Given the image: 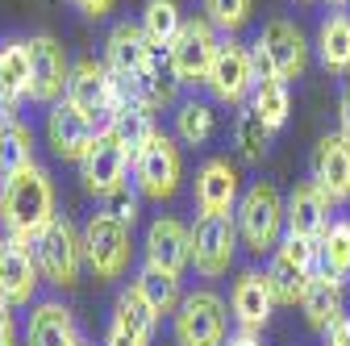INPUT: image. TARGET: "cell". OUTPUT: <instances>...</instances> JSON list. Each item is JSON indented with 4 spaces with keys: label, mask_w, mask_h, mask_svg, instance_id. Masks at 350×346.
I'll list each match as a JSON object with an SVG mask.
<instances>
[{
    "label": "cell",
    "mask_w": 350,
    "mask_h": 346,
    "mask_svg": "<svg viewBox=\"0 0 350 346\" xmlns=\"http://www.w3.org/2000/svg\"><path fill=\"white\" fill-rule=\"evenodd\" d=\"M71 5H75L79 13H88V17H109L117 0H71Z\"/></svg>",
    "instance_id": "37"
},
{
    "label": "cell",
    "mask_w": 350,
    "mask_h": 346,
    "mask_svg": "<svg viewBox=\"0 0 350 346\" xmlns=\"http://www.w3.org/2000/svg\"><path fill=\"white\" fill-rule=\"evenodd\" d=\"M29 96V42H0V121L17 117V105Z\"/></svg>",
    "instance_id": "23"
},
{
    "label": "cell",
    "mask_w": 350,
    "mask_h": 346,
    "mask_svg": "<svg viewBox=\"0 0 350 346\" xmlns=\"http://www.w3.org/2000/svg\"><path fill=\"white\" fill-rule=\"evenodd\" d=\"M129 288H134V292L146 300V305H150L159 317H175V309L184 305L180 276H175V271H163V267H154V263H142Z\"/></svg>",
    "instance_id": "26"
},
{
    "label": "cell",
    "mask_w": 350,
    "mask_h": 346,
    "mask_svg": "<svg viewBox=\"0 0 350 346\" xmlns=\"http://www.w3.org/2000/svg\"><path fill=\"white\" fill-rule=\"evenodd\" d=\"M83 254H88V267L96 271V280H121L129 271V254H134L129 226L105 209L92 213L83 226Z\"/></svg>",
    "instance_id": "5"
},
{
    "label": "cell",
    "mask_w": 350,
    "mask_h": 346,
    "mask_svg": "<svg viewBox=\"0 0 350 346\" xmlns=\"http://www.w3.org/2000/svg\"><path fill=\"white\" fill-rule=\"evenodd\" d=\"M100 134V125L92 117H83L71 101H55L46 113V142L63 163H83V155L92 150Z\"/></svg>",
    "instance_id": "14"
},
{
    "label": "cell",
    "mask_w": 350,
    "mask_h": 346,
    "mask_svg": "<svg viewBox=\"0 0 350 346\" xmlns=\"http://www.w3.org/2000/svg\"><path fill=\"white\" fill-rule=\"evenodd\" d=\"M67 79H71V59L63 51V42L51 34L29 38V101H38V105L63 101Z\"/></svg>",
    "instance_id": "10"
},
{
    "label": "cell",
    "mask_w": 350,
    "mask_h": 346,
    "mask_svg": "<svg viewBox=\"0 0 350 346\" xmlns=\"http://www.w3.org/2000/svg\"><path fill=\"white\" fill-rule=\"evenodd\" d=\"M329 5H334V9H346V5H350V0H329Z\"/></svg>",
    "instance_id": "41"
},
{
    "label": "cell",
    "mask_w": 350,
    "mask_h": 346,
    "mask_svg": "<svg viewBox=\"0 0 350 346\" xmlns=\"http://www.w3.org/2000/svg\"><path fill=\"white\" fill-rule=\"evenodd\" d=\"M346 321H350V313H346Z\"/></svg>",
    "instance_id": "44"
},
{
    "label": "cell",
    "mask_w": 350,
    "mask_h": 346,
    "mask_svg": "<svg viewBox=\"0 0 350 346\" xmlns=\"http://www.w3.org/2000/svg\"><path fill=\"white\" fill-rule=\"evenodd\" d=\"M146 263L180 276L192 263V230L175 217H159L146 230Z\"/></svg>",
    "instance_id": "22"
},
{
    "label": "cell",
    "mask_w": 350,
    "mask_h": 346,
    "mask_svg": "<svg viewBox=\"0 0 350 346\" xmlns=\"http://www.w3.org/2000/svg\"><path fill=\"white\" fill-rule=\"evenodd\" d=\"M134 184H138V192L142 196H150V200H171L175 196V188H180V180H184V155H180V142H175L171 134H154L138 155H134Z\"/></svg>",
    "instance_id": "6"
},
{
    "label": "cell",
    "mask_w": 350,
    "mask_h": 346,
    "mask_svg": "<svg viewBox=\"0 0 350 346\" xmlns=\"http://www.w3.org/2000/svg\"><path fill=\"white\" fill-rule=\"evenodd\" d=\"M33 163V134L29 125H21L17 117H5L0 121V180L17 176L21 167Z\"/></svg>",
    "instance_id": "28"
},
{
    "label": "cell",
    "mask_w": 350,
    "mask_h": 346,
    "mask_svg": "<svg viewBox=\"0 0 350 346\" xmlns=\"http://www.w3.org/2000/svg\"><path fill=\"white\" fill-rule=\"evenodd\" d=\"M250 109L267 121L271 129H280L292 113V92H288V79H258L254 92H250Z\"/></svg>",
    "instance_id": "29"
},
{
    "label": "cell",
    "mask_w": 350,
    "mask_h": 346,
    "mask_svg": "<svg viewBox=\"0 0 350 346\" xmlns=\"http://www.w3.org/2000/svg\"><path fill=\"white\" fill-rule=\"evenodd\" d=\"M221 51V38H217V25L208 17H188L175 34V42L167 46L171 55V71L180 83H204L213 71V59Z\"/></svg>",
    "instance_id": "8"
},
{
    "label": "cell",
    "mask_w": 350,
    "mask_h": 346,
    "mask_svg": "<svg viewBox=\"0 0 350 346\" xmlns=\"http://www.w3.org/2000/svg\"><path fill=\"white\" fill-rule=\"evenodd\" d=\"M317 59L334 75H350V13L334 9L317 29Z\"/></svg>",
    "instance_id": "27"
},
{
    "label": "cell",
    "mask_w": 350,
    "mask_h": 346,
    "mask_svg": "<svg viewBox=\"0 0 350 346\" xmlns=\"http://www.w3.org/2000/svg\"><path fill=\"white\" fill-rule=\"evenodd\" d=\"M154 330H159V313L134 288H125L117 296V305H113V321H109L105 346H150Z\"/></svg>",
    "instance_id": "21"
},
{
    "label": "cell",
    "mask_w": 350,
    "mask_h": 346,
    "mask_svg": "<svg viewBox=\"0 0 350 346\" xmlns=\"http://www.w3.org/2000/svg\"><path fill=\"white\" fill-rule=\"evenodd\" d=\"M38 284H42V267H38L33 242L5 234L0 238V296H5L13 309H21L33 300Z\"/></svg>",
    "instance_id": "13"
},
{
    "label": "cell",
    "mask_w": 350,
    "mask_h": 346,
    "mask_svg": "<svg viewBox=\"0 0 350 346\" xmlns=\"http://www.w3.org/2000/svg\"><path fill=\"white\" fill-rule=\"evenodd\" d=\"M213 138V105L204 101H184L175 109V142L184 146H204Z\"/></svg>",
    "instance_id": "31"
},
{
    "label": "cell",
    "mask_w": 350,
    "mask_h": 346,
    "mask_svg": "<svg viewBox=\"0 0 350 346\" xmlns=\"http://www.w3.org/2000/svg\"><path fill=\"white\" fill-rule=\"evenodd\" d=\"M150 51H154V42L146 38L142 25H134V21H117V25L109 29V42H105V67H109L117 79L134 83V79L146 71Z\"/></svg>",
    "instance_id": "19"
},
{
    "label": "cell",
    "mask_w": 350,
    "mask_h": 346,
    "mask_svg": "<svg viewBox=\"0 0 350 346\" xmlns=\"http://www.w3.org/2000/svg\"><path fill=\"white\" fill-rule=\"evenodd\" d=\"M321 346H350V321H338L321 334Z\"/></svg>",
    "instance_id": "38"
},
{
    "label": "cell",
    "mask_w": 350,
    "mask_h": 346,
    "mask_svg": "<svg viewBox=\"0 0 350 346\" xmlns=\"http://www.w3.org/2000/svg\"><path fill=\"white\" fill-rule=\"evenodd\" d=\"M175 346H226L230 338V305L213 288H196L175 309Z\"/></svg>",
    "instance_id": "3"
},
{
    "label": "cell",
    "mask_w": 350,
    "mask_h": 346,
    "mask_svg": "<svg viewBox=\"0 0 350 346\" xmlns=\"http://www.w3.org/2000/svg\"><path fill=\"white\" fill-rule=\"evenodd\" d=\"M226 346H262V338H258V334L238 330V334H230V338H226Z\"/></svg>",
    "instance_id": "40"
},
{
    "label": "cell",
    "mask_w": 350,
    "mask_h": 346,
    "mask_svg": "<svg viewBox=\"0 0 350 346\" xmlns=\"http://www.w3.org/2000/svg\"><path fill=\"white\" fill-rule=\"evenodd\" d=\"M75 338L79 334H75L71 309L59 305V300H38L25 325V346H71Z\"/></svg>",
    "instance_id": "25"
},
{
    "label": "cell",
    "mask_w": 350,
    "mask_h": 346,
    "mask_svg": "<svg viewBox=\"0 0 350 346\" xmlns=\"http://www.w3.org/2000/svg\"><path fill=\"white\" fill-rule=\"evenodd\" d=\"M234 226L250 254H271L288 234V200L280 196L275 184L254 180L234 209Z\"/></svg>",
    "instance_id": "2"
},
{
    "label": "cell",
    "mask_w": 350,
    "mask_h": 346,
    "mask_svg": "<svg viewBox=\"0 0 350 346\" xmlns=\"http://www.w3.org/2000/svg\"><path fill=\"white\" fill-rule=\"evenodd\" d=\"M309 180L334 200V204H346L350 200V138L342 134H325L313 150V163H309Z\"/></svg>",
    "instance_id": "17"
},
{
    "label": "cell",
    "mask_w": 350,
    "mask_h": 346,
    "mask_svg": "<svg viewBox=\"0 0 350 346\" xmlns=\"http://www.w3.org/2000/svg\"><path fill=\"white\" fill-rule=\"evenodd\" d=\"M317 242H304L284 234V242L271 250V263H267V284L275 292V305H300L304 288L317 276Z\"/></svg>",
    "instance_id": "7"
},
{
    "label": "cell",
    "mask_w": 350,
    "mask_h": 346,
    "mask_svg": "<svg viewBox=\"0 0 350 346\" xmlns=\"http://www.w3.org/2000/svg\"><path fill=\"white\" fill-rule=\"evenodd\" d=\"M317 263L321 271L338 276V280H350V226L346 222H334L321 242H317Z\"/></svg>",
    "instance_id": "32"
},
{
    "label": "cell",
    "mask_w": 350,
    "mask_h": 346,
    "mask_svg": "<svg viewBox=\"0 0 350 346\" xmlns=\"http://www.w3.org/2000/svg\"><path fill=\"white\" fill-rule=\"evenodd\" d=\"M329 213H334V200L313 180H300L288 196V234L304 242H321V234L334 226Z\"/></svg>",
    "instance_id": "20"
},
{
    "label": "cell",
    "mask_w": 350,
    "mask_h": 346,
    "mask_svg": "<svg viewBox=\"0 0 350 346\" xmlns=\"http://www.w3.org/2000/svg\"><path fill=\"white\" fill-rule=\"evenodd\" d=\"M105 213H113V217L125 222V226H134V222H138V196L129 192V184H121L117 192L105 196Z\"/></svg>",
    "instance_id": "35"
},
{
    "label": "cell",
    "mask_w": 350,
    "mask_h": 346,
    "mask_svg": "<svg viewBox=\"0 0 350 346\" xmlns=\"http://www.w3.org/2000/svg\"><path fill=\"white\" fill-rule=\"evenodd\" d=\"M129 167H134L129 146L113 134V129H100L92 150H88L83 163H79V180H83V188L92 192V196H109V192H117L125 184Z\"/></svg>",
    "instance_id": "11"
},
{
    "label": "cell",
    "mask_w": 350,
    "mask_h": 346,
    "mask_svg": "<svg viewBox=\"0 0 350 346\" xmlns=\"http://www.w3.org/2000/svg\"><path fill=\"white\" fill-rule=\"evenodd\" d=\"M346 226H350V217H346Z\"/></svg>",
    "instance_id": "43"
},
{
    "label": "cell",
    "mask_w": 350,
    "mask_h": 346,
    "mask_svg": "<svg viewBox=\"0 0 350 346\" xmlns=\"http://www.w3.org/2000/svg\"><path fill=\"white\" fill-rule=\"evenodd\" d=\"M342 288H346V280H338V276H329V271H321V267H317V276L309 280V288H304L300 309H304V321H309L317 334H325L329 325L346 321V300H342Z\"/></svg>",
    "instance_id": "24"
},
{
    "label": "cell",
    "mask_w": 350,
    "mask_h": 346,
    "mask_svg": "<svg viewBox=\"0 0 350 346\" xmlns=\"http://www.w3.org/2000/svg\"><path fill=\"white\" fill-rule=\"evenodd\" d=\"M254 55L250 46H242L238 38H221V51H217L213 59V71L204 79V88L213 92V101H221V105H242L250 92H254Z\"/></svg>",
    "instance_id": "9"
},
{
    "label": "cell",
    "mask_w": 350,
    "mask_h": 346,
    "mask_svg": "<svg viewBox=\"0 0 350 346\" xmlns=\"http://www.w3.org/2000/svg\"><path fill=\"white\" fill-rule=\"evenodd\" d=\"M230 313L238 321V330L246 334H262L275 313V292L267 284V271H242L230 288Z\"/></svg>",
    "instance_id": "18"
},
{
    "label": "cell",
    "mask_w": 350,
    "mask_h": 346,
    "mask_svg": "<svg viewBox=\"0 0 350 346\" xmlns=\"http://www.w3.org/2000/svg\"><path fill=\"white\" fill-rule=\"evenodd\" d=\"M338 121H342V134L350 138V79L342 83V92H338Z\"/></svg>",
    "instance_id": "39"
},
{
    "label": "cell",
    "mask_w": 350,
    "mask_h": 346,
    "mask_svg": "<svg viewBox=\"0 0 350 346\" xmlns=\"http://www.w3.org/2000/svg\"><path fill=\"white\" fill-rule=\"evenodd\" d=\"M271 134H275V129L262 121L254 109H242V113H238V121H234V142H238V155H242L246 163H258L262 155H267Z\"/></svg>",
    "instance_id": "30"
},
{
    "label": "cell",
    "mask_w": 350,
    "mask_h": 346,
    "mask_svg": "<svg viewBox=\"0 0 350 346\" xmlns=\"http://www.w3.org/2000/svg\"><path fill=\"white\" fill-rule=\"evenodd\" d=\"M184 17H180V5L175 0H146V9H142V29L146 38L154 42V46H171L175 34H180Z\"/></svg>",
    "instance_id": "33"
},
{
    "label": "cell",
    "mask_w": 350,
    "mask_h": 346,
    "mask_svg": "<svg viewBox=\"0 0 350 346\" xmlns=\"http://www.w3.org/2000/svg\"><path fill=\"white\" fill-rule=\"evenodd\" d=\"M204 17L226 29V34H238L246 21H250V0H204Z\"/></svg>",
    "instance_id": "34"
},
{
    "label": "cell",
    "mask_w": 350,
    "mask_h": 346,
    "mask_svg": "<svg viewBox=\"0 0 350 346\" xmlns=\"http://www.w3.org/2000/svg\"><path fill=\"white\" fill-rule=\"evenodd\" d=\"M0 346H17V317L5 296H0Z\"/></svg>",
    "instance_id": "36"
},
{
    "label": "cell",
    "mask_w": 350,
    "mask_h": 346,
    "mask_svg": "<svg viewBox=\"0 0 350 346\" xmlns=\"http://www.w3.org/2000/svg\"><path fill=\"white\" fill-rule=\"evenodd\" d=\"M71 346H88V342H83V338H75V342H71Z\"/></svg>",
    "instance_id": "42"
},
{
    "label": "cell",
    "mask_w": 350,
    "mask_h": 346,
    "mask_svg": "<svg viewBox=\"0 0 350 346\" xmlns=\"http://www.w3.org/2000/svg\"><path fill=\"white\" fill-rule=\"evenodd\" d=\"M33 254H38L42 280H51L55 288L79 284V271H83V263H88V254H83V234H75V226H71L67 217H55L46 230L33 238Z\"/></svg>",
    "instance_id": "4"
},
{
    "label": "cell",
    "mask_w": 350,
    "mask_h": 346,
    "mask_svg": "<svg viewBox=\"0 0 350 346\" xmlns=\"http://www.w3.org/2000/svg\"><path fill=\"white\" fill-rule=\"evenodd\" d=\"M55 217H59L55 213V184L38 163L21 167L9 180H0V226H5V234L33 242Z\"/></svg>",
    "instance_id": "1"
},
{
    "label": "cell",
    "mask_w": 350,
    "mask_h": 346,
    "mask_svg": "<svg viewBox=\"0 0 350 346\" xmlns=\"http://www.w3.org/2000/svg\"><path fill=\"white\" fill-rule=\"evenodd\" d=\"M242 200V180L230 159H204L196 167V209L200 217H234Z\"/></svg>",
    "instance_id": "16"
},
{
    "label": "cell",
    "mask_w": 350,
    "mask_h": 346,
    "mask_svg": "<svg viewBox=\"0 0 350 346\" xmlns=\"http://www.w3.org/2000/svg\"><path fill=\"white\" fill-rule=\"evenodd\" d=\"M238 226L234 217H196L192 226V267L204 280H221L238 254Z\"/></svg>",
    "instance_id": "12"
},
{
    "label": "cell",
    "mask_w": 350,
    "mask_h": 346,
    "mask_svg": "<svg viewBox=\"0 0 350 346\" xmlns=\"http://www.w3.org/2000/svg\"><path fill=\"white\" fill-rule=\"evenodd\" d=\"M250 46H258L267 55V63H271V71L280 79H296V75H304V67H309V42H304V34L288 17H271L258 29V38Z\"/></svg>",
    "instance_id": "15"
}]
</instances>
